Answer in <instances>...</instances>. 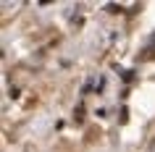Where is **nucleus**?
<instances>
[{"label":"nucleus","mask_w":155,"mask_h":152,"mask_svg":"<svg viewBox=\"0 0 155 152\" xmlns=\"http://www.w3.org/2000/svg\"><path fill=\"white\" fill-rule=\"evenodd\" d=\"M74 118H76V121H82V118H84V105H79V108L74 110Z\"/></svg>","instance_id":"nucleus-1"},{"label":"nucleus","mask_w":155,"mask_h":152,"mask_svg":"<svg viewBox=\"0 0 155 152\" xmlns=\"http://www.w3.org/2000/svg\"><path fill=\"white\" fill-rule=\"evenodd\" d=\"M121 5H113V3H110V5H108V13H121Z\"/></svg>","instance_id":"nucleus-2"},{"label":"nucleus","mask_w":155,"mask_h":152,"mask_svg":"<svg viewBox=\"0 0 155 152\" xmlns=\"http://www.w3.org/2000/svg\"><path fill=\"white\" fill-rule=\"evenodd\" d=\"M126 121H129V110L124 108V110H121V123H126Z\"/></svg>","instance_id":"nucleus-3"}]
</instances>
